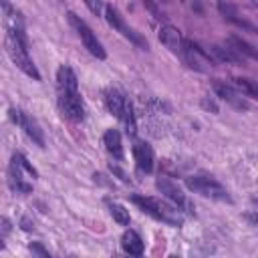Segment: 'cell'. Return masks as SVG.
<instances>
[{
  "mask_svg": "<svg viewBox=\"0 0 258 258\" xmlns=\"http://www.w3.org/2000/svg\"><path fill=\"white\" fill-rule=\"evenodd\" d=\"M56 105L62 113L73 123H81L85 119V105L79 93V81L77 75L71 67L62 64L56 71Z\"/></svg>",
  "mask_w": 258,
  "mask_h": 258,
  "instance_id": "6da1fadb",
  "label": "cell"
},
{
  "mask_svg": "<svg viewBox=\"0 0 258 258\" xmlns=\"http://www.w3.org/2000/svg\"><path fill=\"white\" fill-rule=\"evenodd\" d=\"M4 48H6V54L10 56V60L16 64V69H20L26 77H30L34 81H40V73L34 67L30 52H28V38L24 34V28H6Z\"/></svg>",
  "mask_w": 258,
  "mask_h": 258,
  "instance_id": "7a4b0ae2",
  "label": "cell"
},
{
  "mask_svg": "<svg viewBox=\"0 0 258 258\" xmlns=\"http://www.w3.org/2000/svg\"><path fill=\"white\" fill-rule=\"evenodd\" d=\"M131 202L141 210L145 212L147 216L163 222V224H169V226H175L179 228L183 224V214L179 212L177 206H171L167 202H161L157 198H145V196H133Z\"/></svg>",
  "mask_w": 258,
  "mask_h": 258,
  "instance_id": "3957f363",
  "label": "cell"
},
{
  "mask_svg": "<svg viewBox=\"0 0 258 258\" xmlns=\"http://www.w3.org/2000/svg\"><path fill=\"white\" fill-rule=\"evenodd\" d=\"M105 105L109 109L111 115H115L127 129L129 135H135L137 131V123H135V115H133V105L131 101L117 89H107L105 91Z\"/></svg>",
  "mask_w": 258,
  "mask_h": 258,
  "instance_id": "277c9868",
  "label": "cell"
},
{
  "mask_svg": "<svg viewBox=\"0 0 258 258\" xmlns=\"http://www.w3.org/2000/svg\"><path fill=\"white\" fill-rule=\"evenodd\" d=\"M22 171L30 173V177H38L36 169L26 161V157L22 153H14L12 159H10V167H8V183H10V189L16 191V194H30L32 191V183H28L24 177H22Z\"/></svg>",
  "mask_w": 258,
  "mask_h": 258,
  "instance_id": "5b68a950",
  "label": "cell"
},
{
  "mask_svg": "<svg viewBox=\"0 0 258 258\" xmlns=\"http://www.w3.org/2000/svg\"><path fill=\"white\" fill-rule=\"evenodd\" d=\"M185 185L187 189L204 196V198H210V200H218V202H232L228 189L216 181L214 177H208V175H191V177H185Z\"/></svg>",
  "mask_w": 258,
  "mask_h": 258,
  "instance_id": "8992f818",
  "label": "cell"
},
{
  "mask_svg": "<svg viewBox=\"0 0 258 258\" xmlns=\"http://www.w3.org/2000/svg\"><path fill=\"white\" fill-rule=\"evenodd\" d=\"M67 18H69V24L77 30V34H79V38H81V42L85 44V48L93 54V56H97V58H105L107 56V52H105V48H103V44L99 42V38L95 36V32L87 26V22L85 20H81V16H77L75 12H69L67 14Z\"/></svg>",
  "mask_w": 258,
  "mask_h": 258,
  "instance_id": "52a82bcc",
  "label": "cell"
},
{
  "mask_svg": "<svg viewBox=\"0 0 258 258\" xmlns=\"http://www.w3.org/2000/svg\"><path fill=\"white\" fill-rule=\"evenodd\" d=\"M181 58H183V62H185L189 69H194V71H198V73H210V71L216 67L214 60L210 58V54H208L198 42H194V40H189V38H185V42H183Z\"/></svg>",
  "mask_w": 258,
  "mask_h": 258,
  "instance_id": "ba28073f",
  "label": "cell"
},
{
  "mask_svg": "<svg viewBox=\"0 0 258 258\" xmlns=\"http://www.w3.org/2000/svg\"><path fill=\"white\" fill-rule=\"evenodd\" d=\"M105 20L109 22V26H113L117 32H121L125 38H129L133 44H137V46H141V48H147V40L139 34V32H135L125 20H123V16L119 14V10L115 8V6H111V4H107L105 6Z\"/></svg>",
  "mask_w": 258,
  "mask_h": 258,
  "instance_id": "9c48e42d",
  "label": "cell"
},
{
  "mask_svg": "<svg viewBox=\"0 0 258 258\" xmlns=\"http://www.w3.org/2000/svg\"><path fill=\"white\" fill-rule=\"evenodd\" d=\"M8 115H10V119L38 145V147H44V133H42V129H40V125L36 123V119L34 117H30L26 111H22V109H16V107H10V111H8Z\"/></svg>",
  "mask_w": 258,
  "mask_h": 258,
  "instance_id": "30bf717a",
  "label": "cell"
},
{
  "mask_svg": "<svg viewBox=\"0 0 258 258\" xmlns=\"http://www.w3.org/2000/svg\"><path fill=\"white\" fill-rule=\"evenodd\" d=\"M155 187H157L169 202H173V206H177L179 210L194 212V208H191V204L187 202L185 194H183V191L177 187V183H173L169 177H157V179H155Z\"/></svg>",
  "mask_w": 258,
  "mask_h": 258,
  "instance_id": "8fae6325",
  "label": "cell"
},
{
  "mask_svg": "<svg viewBox=\"0 0 258 258\" xmlns=\"http://www.w3.org/2000/svg\"><path fill=\"white\" fill-rule=\"evenodd\" d=\"M214 91H216V95H218L222 101H226L230 107H234V109H238V111H248V109H250V105H248V101H246V95H244L242 91H238V89H234V87H230V85H226V83H220V81L214 83Z\"/></svg>",
  "mask_w": 258,
  "mask_h": 258,
  "instance_id": "7c38bea8",
  "label": "cell"
},
{
  "mask_svg": "<svg viewBox=\"0 0 258 258\" xmlns=\"http://www.w3.org/2000/svg\"><path fill=\"white\" fill-rule=\"evenodd\" d=\"M157 36H159V40H161V44H163L165 48H169L173 54L181 56V50H183V42H185V38L181 36V32H179L175 26H169V24L161 26V28H159V32H157Z\"/></svg>",
  "mask_w": 258,
  "mask_h": 258,
  "instance_id": "4fadbf2b",
  "label": "cell"
},
{
  "mask_svg": "<svg viewBox=\"0 0 258 258\" xmlns=\"http://www.w3.org/2000/svg\"><path fill=\"white\" fill-rule=\"evenodd\" d=\"M133 157H135V165H137L139 171L151 173V169H153V149H151L149 143L135 141L133 143Z\"/></svg>",
  "mask_w": 258,
  "mask_h": 258,
  "instance_id": "5bb4252c",
  "label": "cell"
},
{
  "mask_svg": "<svg viewBox=\"0 0 258 258\" xmlns=\"http://www.w3.org/2000/svg\"><path fill=\"white\" fill-rule=\"evenodd\" d=\"M218 10L222 12V16H224L228 22L236 24V26L242 28V30H248V32H252V34H258V28H256L254 24H250L248 20H244V18L238 16V10H236L234 4H230V2H226V0H220V2H218Z\"/></svg>",
  "mask_w": 258,
  "mask_h": 258,
  "instance_id": "9a60e30c",
  "label": "cell"
},
{
  "mask_svg": "<svg viewBox=\"0 0 258 258\" xmlns=\"http://www.w3.org/2000/svg\"><path fill=\"white\" fill-rule=\"evenodd\" d=\"M212 52L222 60V62H232V64H244L246 62V56L234 46V44H214L212 46Z\"/></svg>",
  "mask_w": 258,
  "mask_h": 258,
  "instance_id": "2e32d148",
  "label": "cell"
},
{
  "mask_svg": "<svg viewBox=\"0 0 258 258\" xmlns=\"http://www.w3.org/2000/svg\"><path fill=\"white\" fill-rule=\"evenodd\" d=\"M121 248L131 256H141L143 254V240L137 232L125 230L123 236H121Z\"/></svg>",
  "mask_w": 258,
  "mask_h": 258,
  "instance_id": "e0dca14e",
  "label": "cell"
},
{
  "mask_svg": "<svg viewBox=\"0 0 258 258\" xmlns=\"http://www.w3.org/2000/svg\"><path fill=\"white\" fill-rule=\"evenodd\" d=\"M103 143L105 149L115 157V159H123V143H121V133L117 129H107L103 135Z\"/></svg>",
  "mask_w": 258,
  "mask_h": 258,
  "instance_id": "ac0fdd59",
  "label": "cell"
},
{
  "mask_svg": "<svg viewBox=\"0 0 258 258\" xmlns=\"http://www.w3.org/2000/svg\"><path fill=\"white\" fill-rule=\"evenodd\" d=\"M2 12H4V24H6V28H24V20H22L20 12L8 0H2Z\"/></svg>",
  "mask_w": 258,
  "mask_h": 258,
  "instance_id": "d6986e66",
  "label": "cell"
},
{
  "mask_svg": "<svg viewBox=\"0 0 258 258\" xmlns=\"http://www.w3.org/2000/svg\"><path fill=\"white\" fill-rule=\"evenodd\" d=\"M107 206H109V214L113 216V220H115L117 224H121V226H129L131 216H129V210H127L125 206L115 204V202H107Z\"/></svg>",
  "mask_w": 258,
  "mask_h": 258,
  "instance_id": "ffe728a7",
  "label": "cell"
},
{
  "mask_svg": "<svg viewBox=\"0 0 258 258\" xmlns=\"http://www.w3.org/2000/svg\"><path fill=\"white\" fill-rule=\"evenodd\" d=\"M228 42H230V44H234V46H236L244 56L258 60V50H256L252 44H248L246 40H242V38H238V36H230V38H228Z\"/></svg>",
  "mask_w": 258,
  "mask_h": 258,
  "instance_id": "44dd1931",
  "label": "cell"
},
{
  "mask_svg": "<svg viewBox=\"0 0 258 258\" xmlns=\"http://www.w3.org/2000/svg\"><path fill=\"white\" fill-rule=\"evenodd\" d=\"M236 85H238V89H240L244 95L258 99V83H256V81H250V79H236Z\"/></svg>",
  "mask_w": 258,
  "mask_h": 258,
  "instance_id": "7402d4cb",
  "label": "cell"
},
{
  "mask_svg": "<svg viewBox=\"0 0 258 258\" xmlns=\"http://www.w3.org/2000/svg\"><path fill=\"white\" fill-rule=\"evenodd\" d=\"M85 2V6L95 14V16H105V2L103 0H83Z\"/></svg>",
  "mask_w": 258,
  "mask_h": 258,
  "instance_id": "603a6c76",
  "label": "cell"
},
{
  "mask_svg": "<svg viewBox=\"0 0 258 258\" xmlns=\"http://www.w3.org/2000/svg\"><path fill=\"white\" fill-rule=\"evenodd\" d=\"M202 107L208 109V111H212V113H218V105H216L210 97H204V99H202Z\"/></svg>",
  "mask_w": 258,
  "mask_h": 258,
  "instance_id": "cb8c5ba5",
  "label": "cell"
},
{
  "mask_svg": "<svg viewBox=\"0 0 258 258\" xmlns=\"http://www.w3.org/2000/svg\"><path fill=\"white\" fill-rule=\"evenodd\" d=\"M28 248H30V252H34V254H40V256H48V250H44L40 244H30Z\"/></svg>",
  "mask_w": 258,
  "mask_h": 258,
  "instance_id": "d4e9b609",
  "label": "cell"
},
{
  "mask_svg": "<svg viewBox=\"0 0 258 258\" xmlns=\"http://www.w3.org/2000/svg\"><path fill=\"white\" fill-rule=\"evenodd\" d=\"M8 232H10V222L8 218H2V240L8 236Z\"/></svg>",
  "mask_w": 258,
  "mask_h": 258,
  "instance_id": "484cf974",
  "label": "cell"
},
{
  "mask_svg": "<svg viewBox=\"0 0 258 258\" xmlns=\"http://www.w3.org/2000/svg\"><path fill=\"white\" fill-rule=\"evenodd\" d=\"M111 171H113V173H117V175H119V177H121L123 181H129V179H127V175H125V173H123V171H121L119 167H115L113 163H111Z\"/></svg>",
  "mask_w": 258,
  "mask_h": 258,
  "instance_id": "4316f807",
  "label": "cell"
},
{
  "mask_svg": "<svg viewBox=\"0 0 258 258\" xmlns=\"http://www.w3.org/2000/svg\"><path fill=\"white\" fill-rule=\"evenodd\" d=\"M22 230H26V232H30V230H32V226H30V222H28L26 218H22Z\"/></svg>",
  "mask_w": 258,
  "mask_h": 258,
  "instance_id": "83f0119b",
  "label": "cell"
},
{
  "mask_svg": "<svg viewBox=\"0 0 258 258\" xmlns=\"http://www.w3.org/2000/svg\"><path fill=\"white\" fill-rule=\"evenodd\" d=\"M246 220H250L252 224H258V216H254V214H248V216H246Z\"/></svg>",
  "mask_w": 258,
  "mask_h": 258,
  "instance_id": "f1b7e54d",
  "label": "cell"
},
{
  "mask_svg": "<svg viewBox=\"0 0 258 258\" xmlns=\"http://www.w3.org/2000/svg\"><path fill=\"white\" fill-rule=\"evenodd\" d=\"M185 2H187V0H185Z\"/></svg>",
  "mask_w": 258,
  "mask_h": 258,
  "instance_id": "f546056e",
  "label": "cell"
}]
</instances>
